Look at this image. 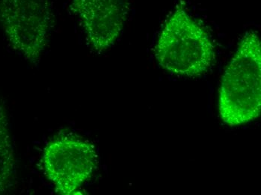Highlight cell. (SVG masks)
I'll list each match as a JSON object with an SVG mask.
<instances>
[{
  "label": "cell",
  "mask_w": 261,
  "mask_h": 195,
  "mask_svg": "<svg viewBox=\"0 0 261 195\" xmlns=\"http://www.w3.org/2000/svg\"><path fill=\"white\" fill-rule=\"evenodd\" d=\"M215 45L206 29L179 3L161 30L155 56L173 74L197 77L207 72L215 60Z\"/></svg>",
  "instance_id": "2"
},
{
  "label": "cell",
  "mask_w": 261,
  "mask_h": 195,
  "mask_svg": "<svg viewBox=\"0 0 261 195\" xmlns=\"http://www.w3.org/2000/svg\"><path fill=\"white\" fill-rule=\"evenodd\" d=\"M46 175L56 192L76 194L98 166V155L88 141L64 136L47 144L42 154Z\"/></svg>",
  "instance_id": "4"
},
{
  "label": "cell",
  "mask_w": 261,
  "mask_h": 195,
  "mask_svg": "<svg viewBox=\"0 0 261 195\" xmlns=\"http://www.w3.org/2000/svg\"><path fill=\"white\" fill-rule=\"evenodd\" d=\"M219 116L229 126L246 124L261 112V43L248 32L223 74L218 101Z\"/></svg>",
  "instance_id": "1"
},
{
  "label": "cell",
  "mask_w": 261,
  "mask_h": 195,
  "mask_svg": "<svg viewBox=\"0 0 261 195\" xmlns=\"http://www.w3.org/2000/svg\"><path fill=\"white\" fill-rule=\"evenodd\" d=\"M87 40L95 51H105L117 41L129 14L132 0H71Z\"/></svg>",
  "instance_id": "5"
},
{
  "label": "cell",
  "mask_w": 261,
  "mask_h": 195,
  "mask_svg": "<svg viewBox=\"0 0 261 195\" xmlns=\"http://www.w3.org/2000/svg\"><path fill=\"white\" fill-rule=\"evenodd\" d=\"M9 119L0 99V194L12 187L15 176V158Z\"/></svg>",
  "instance_id": "6"
},
{
  "label": "cell",
  "mask_w": 261,
  "mask_h": 195,
  "mask_svg": "<svg viewBox=\"0 0 261 195\" xmlns=\"http://www.w3.org/2000/svg\"><path fill=\"white\" fill-rule=\"evenodd\" d=\"M1 20L14 48L30 61H39L51 31L50 0H3Z\"/></svg>",
  "instance_id": "3"
}]
</instances>
